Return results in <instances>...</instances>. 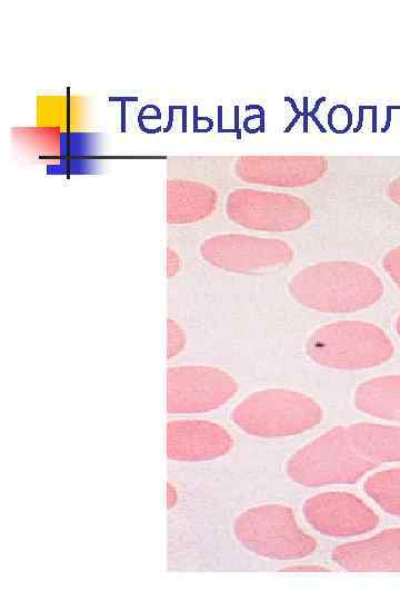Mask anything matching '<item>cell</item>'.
Masks as SVG:
<instances>
[{
	"instance_id": "1",
	"label": "cell",
	"mask_w": 400,
	"mask_h": 601,
	"mask_svg": "<svg viewBox=\"0 0 400 601\" xmlns=\"http://www.w3.org/2000/svg\"><path fill=\"white\" fill-rule=\"evenodd\" d=\"M291 297L301 306L327 314L366 309L383 295L378 274L361 263L326 260L308 265L288 283Z\"/></svg>"
},
{
	"instance_id": "2",
	"label": "cell",
	"mask_w": 400,
	"mask_h": 601,
	"mask_svg": "<svg viewBox=\"0 0 400 601\" xmlns=\"http://www.w3.org/2000/svg\"><path fill=\"white\" fill-rule=\"evenodd\" d=\"M230 420L247 435L278 439L314 428L323 420V410L302 392L272 387L247 395L233 407Z\"/></svg>"
},
{
	"instance_id": "3",
	"label": "cell",
	"mask_w": 400,
	"mask_h": 601,
	"mask_svg": "<svg viewBox=\"0 0 400 601\" xmlns=\"http://www.w3.org/2000/svg\"><path fill=\"white\" fill-rule=\"evenodd\" d=\"M376 467L359 452L348 425H337L297 450L286 472L298 485L322 487L357 483Z\"/></svg>"
},
{
	"instance_id": "4",
	"label": "cell",
	"mask_w": 400,
	"mask_h": 601,
	"mask_svg": "<svg viewBox=\"0 0 400 601\" xmlns=\"http://www.w3.org/2000/svg\"><path fill=\"white\" fill-rule=\"evenodd\" d=\"M387 333L363 321L343 319L314 329L306 342V353L316 364L341 371L380 366L393 355Z\"/></svg>"
},
{
	"instance_id": "5",
	"label": "cell",
	"mask_w": 400,
	"mask_h": 601,
	"mask_svg": "<svg viewBox=\"0 0 400 601\" xmlns=\"http://www.w3.org/2000/svg\"><path fill=\"white\" fill-rule=\"evenodd\" d=\"M232 530L246 550L264 559H304L318 548L316 539L300 526L292 509L283 504L248 508L238 514Z\"/></svg>"
},
{
	"instance_id": "6",
	"label": "cell",
	"mask_w": 400,
	"mask_h": 601,
	"mask_svg": "<svg viewBox=\"0 0 400 601\" xmlns=\"http://www.w3.org/2000/svg\"><path fill=\"white\" fill-rule=\"evenodd\" d=\"M224 213L237 226L266 233L298 230L312 216L310 205L301 197L248 187L228 193Z\"/></svg>"
},
{
	"instance_id": "7",
	"label": "cell",
	"mask_w": 400,
	"mask_h": 601,
	"mask_svg": "<svg viewBox=\"0 0 400 601\" xmlns=\"http://www.w3.org/2000/svg\"><path fill=\"white\" fill-rule=\"evenodd\" d=\"M239 385L227 371L204 365H181L167 372V412L203 414L226 405Z\"/></svg>"
},
{
	"instance_id": "8",
	"label": "cell",
	"mask_w": 400,
	"mask_h": 601,
	"mask_svg": "<svg viewBox=\"0 0 400 601\" xmlns=\"http://www.w3.org/2000/svg\"><path fill=\"white\" fill-rule=\"evenodd\" d=\"M199 254L211 266L233 273L278 268L294 258L293 248L284 240L231 233L202 240Z\"/></svg>"
},
{
	"instance_id": "9",
	"label": "cell",
	"mask_w": 400,
	"mask_h": 601,
	"mask_svg": "<svg viewBox=\"0 0 400 601\" xmlns=\"http://www.w3.org/2000/svg\"><path fill=\"white\" fill-rule=\"evenodd\" d=\"M307 523L330 538H353L374 530L378 514L359 496L344 491H328L307 499L302 505Z\"/></svg>"
},
{
	"instance_id": "10",
	"label": "cell",
	"mask_w": 400,
	"mask_h": 601,
	"mask_svg": "<svg viewBox=\"0 0 400 601\" xmlns=\"http://www.w3.org/2000/svg\"><path fill=\"white\" fill-rule=\"evenodd\" d=\"M329 161L322 156L244 155L236 159L233 175L246 184L300 188L324 177Z\"/></svg>"
},
{
	"instance_id": "11",
	"label": "cell",
	"mask_w": 400,
	"mask_h": 601,
	"mask_svg": "<svg viewBox=\"0 0 400 601\" xmlns=\"http://www.w3.org/2000/svg\"><path fill=\"white\" fill-rule=\"evenodd\" d=\"M233 437L219 423L208 420L177 418L167 423V457L176 462H208L231 452Z\"/></svg>"
},
{
	"instance_id": "12",
	"label": "cell",
	"mask_w": 400,
	"mask_h": 601,
	"mask_svg": "<svg viewBox=\"0 0 400 601\" xmlns=\"http://www.w3.org/2000/svg\"><path fill=\"white\" fill-rule=\"evenodd\" d=\"M331 560L349 572H400V528L339 544Z\"/></svg>"
},
{
	"instance_id": "13",
	"label": "cell",
	"mask_w": 400,
	"mask_h": 601,
	"mask_svg": "<svg viewBox=\"0 0 400 601\" xmlns=\"http://www.w3.org/2000/svg\"><path fill=\"white\" fill-rule=\"evenodd\" d=\"M219 194L208 183L181 175L167 165V223L191 225L209 218L217 209Z\"/></svg>"
},
{
	"instance_id": "14",
	"label": "cell",
	"mask_w": 400,
	"mask_h": 601,
	"mask_svg": "<svg viewBox=\"0 0 400 601\" xmlns=\"http://www.w3.org/2000/svg\"><path fill=\"white\" fill-rule=\"evenodd\" d=\"M353 404L376 418L400 423V374L376 376L359 384Z\"/></svg>"
},
{
	"instance_id": "15",
	"label": "cell",
	"mask_w": 400,
	"mask_h": 601,
	"mask_svg": "<svg viewBox=\"0 0 400 601\" xmlns=\"http://www.w3.org/2000/svg\"><path fill=\"white\" fill-rule=\"evenodd\" d=\"M348 428L359 452L376 466L400 462V426L361 422Z\"/></svg>"
},
{
	"instance_id": "16",
	"label": "cell",
	"mask_w": 400,
	"mask_h": 601,
	"mask_svg": "<svg viewBox=\"0 0 400 601\" xmlns=\"http://www.w3.org/2000/svg\"><path fill=\"white\" fill-rule=\"evenodd\" d=\"M363 491L382 511L400 516V467L372 473L363 482Z\"/></svg>"
},
{
	"instance_id": "17",
	"label": "cell",
	"mask_w": 400,
	"mask_h": 601,
	"mask_svg": "<svg viewBox=\"0 0 400 601\" xmlns=\"http://www.w3.org/2000/svg\"><path fill=\"white\" fill-rule=\"evenodd\" d=\"M186 335L183 329L173 319L168 321V358H172L183 349Z\"/></svg>"
},
{
	"instance_id": "18",
	"label": "cell",
	"mask_w": 400,
	"mask_h": 601,
	"mask_svg": "<svg viewBox=\"0 0 400 601\" xmlns=\"http://www.w3.org/2000/svg\"><path fill=\"white\" fill-rule=\"evenodd\" d=\"M382 267L400 289V245L386 253L382 258Z\"/></svg>"
},
{
	"instance_id": "19",
	"label": "cell",
	"mask_w": 400,
	"mask_h": 601,
	"mask_svg": "<svg viewBox=\"0 0 400 601\" xmlns=\"http://www.w3.org/2000/svg\"><path fill=\"white\" fill-rule=\"evenodd\" d=\"M181 266L180 255L173 249L168 248L167 250V273L168 276H174Z\"/></svg>"
},
{
	"instance_id": "20",
	"label": "cell",
	"mask_w": 400,
	"mask_h": 601,
	"mask_svg": "<svg viewBox=\"0 0 400 601\" xmlns=\"http://www.w3.org/2000/svg\"><path fill=\"white\" fill-rule=\"evenodd\" d=\"M281 571L283 572H328L330 571L329 568L324 566V565H320V564H308V563H303V564H293V565H288V566H284L283 569H281Z\"/></svg>"
},
{
	"instance_id": "21",
	"label": "cell",
	"mask_w": 400,
	"mask_h": 601,
	"mask_svg": "<svg viewBox=\"0 0 400 601\" xmlns=\"http://www.w3.org/2000/svg\"><path fill=\"white\" fill-rule=\"evenodd\" d=\"M387 195L392 203L400 207V175L389 184Z\"/></svg>"
},
{
	"instance_id": "22",
	"label": "cell",
	"mask_w": 400,
	"mask_h": 601,
	"mask_svg": "<svg viewBox=\"0 0 400 601\" xmlns=\"http://www.w3.org/2000/svg\"><path fill=\"white\" fill-rule=\"evenodd\" d=\"M394 328H396V332H397L398 336L400 337V315L396 319Z\"/></svg>"
}]
</instances>
